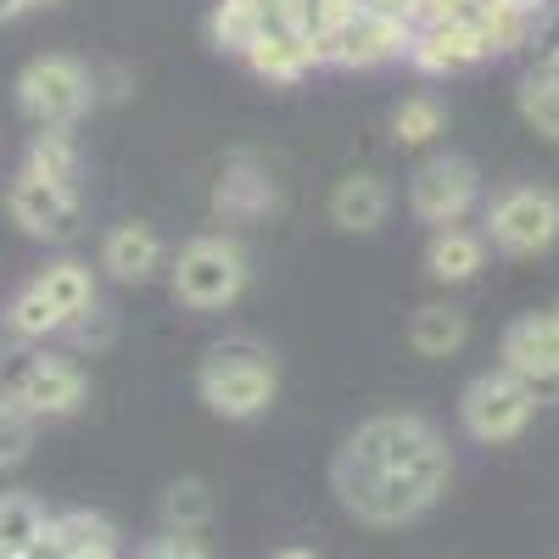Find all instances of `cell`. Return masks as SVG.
<instances>
[{"mask_svg": "<svg viewBox=\"0 0 559 559\" xmlns=\"http://www.w3.org/2000/svg\"><path fill=\"white\" fill-rule=\"evenodd\" d=\"M336 459L358 464V471L426 481L431 492H442L448 476H453V459H448L442 431L431 426V419H419V414H376V419H364Z\"/></svg>", "mask_w": 559, "mask_h": 559, "instance_id": "1", "label": "cell"}, {"mask_svg": "<svg viewBox=\"0 0 559 559\" xmlns=\"http://www.w3.org/2000/svg\"><path fill=\"white\" fill-rule=\"evenodd\" d=\"M274 358L252 342V336H229L218 347H207L202 369H197V392L213 414L224 419H252L274 403Z\"/></svg>", "mask_w": 559, "mask_h": 559, "instance_id": "2", "label": "cell"}, {"mask_svg": "<svg viewBox=\"0 0 559 559\" xmlns=\"http://www.w3.org/2000/svg\"><path fill=\"white\" fill-rule=\"evenodd\" d=\"M0 397H12L28 419H62L84 403V369L62 353L17 347L0 364Z\"/></svg>", "mask_w": 559, "mask_h": 559, "instance_id": "3", "label": "cell"}, {"mask_svg": "<svg viewBox=\"0 0 559 559\" xmlns=\"http://www.w3.org/2000/svg\"><path fill=\"white\" fill-rule=\"evenodd\" d=\"M247 274H252V263L229 236H197L174 258V297L185 308L213 313V308H229L247 292Z\"/></svg>", "mask_w": 559, "mask_h": 559, "instance_id": "4", "label": "cell"}, {"mask_svg": "<svg viewBox=\"0 0 559 559\" xmlns=\"http://www.w3.org/2000/svg\"><path fill=\"white\" fill-rule=\"evenodd\" d=\"M331 481L347 503V515H358L364 526H403L414 515H426V509L442 498L431 492L426 481H408V476H381V471H358V464L336 459L331 464Z\"/></svg>", "mask_w": 559, "mask_h": 559, "instance_id": "5", "label": "cell"}, {"mask_svg": "<svg viewBox=\"0 0 559 559\" xmlns=\"http://www.w3.org/2000/svg\"><path fill=\"white\" fill-rule=\"evenodd\" d=\"M487 241L509 258H532L559 241V197L543 185H509L487 207Z\"/></svg>", "mask_w": 559, "mask_h": 559, "instance_id": "6", "label": "cell"}, {"mask_svg": "<svg viewBox=\"0 0 559 559\" xmlns=\"http://www.w3.org/2000/svg\"><path fill=\"white\" fill-rule=\"evenodd\" d=\"M90 96H96V79L73 57H34L17 79V102L39 129H68L90 107Z\"/></svg>", "mask_w": 559, "mask_h": 559, "instance_id": "7", "label": "cell"}, {"mask_svg": "<svg viewBox=\"0 0 559 559\" xmlns=\"http://www.w3.org/2000/svg\"><path fill=\"white\" fill-rule=\"evenodd\" d=\"M537 414V397L532 386H521L515 376H503V369H487V376H476L471 386H464L459 397V419L464 431H471L476 442H515Z\"/></svg>", "mask_w": 559, "mask_h": 559, "instance_id": "8", "label": "cell"}, {"mask_svg": "<svg viewBox=\"0 0 559 559\" xmlns=\"http://www.w3.org/2000/svg\"><path fill=\"white\" fill-rule=\"evenodd\" d=\"M503 376H515L521 386H532V397H554L559 392V324L548 313H521L498 342Z\"/></svg>", "mask_w": 559, "mask_h": 559, "instance_id": "9", "label": "cell"}, {"mask_svg": "<svg viewBox=\"0 0 559 559\" xmlns=\"http://www.w3.org/2000/svg\"><path fill=\"white\" fill-rule=\"evenodd\" d=\"M408 34H414V28H403V23H392V17H376V12L353 7L331 34H324V39L313 45V62H336V68H376V62H392V57H403V51H408Z\"/></svg>", "mask_w": 559, "mask_h": 559, "instance_id": "10", "label": "cell"}, {"mask_svg": "<svg viewBox=\"0 0 559 559\" xmlns=\"http://www.w3.org/2000/svg\"><path fill=\"white\" fill-rule=\"evenodd\" d=\"M476 197H481V174H476V163H464V157H431V163H419V174L408 179L414 218H426L437 229L459 224L464 213L476 207Z\"/></svg>", "mask_w": 559, "mask_h": 559, "instance_id": "11", "label": "cell"}, {"mask_svg": "<svg viewBox=\"0 0 559 559\" xmlns=\"http://www.w3.org/2000/svg\"><path fill=\"white\" fill-rule=\"evenodd\" d=\"M7 213L39 241H68L79 229V197L51 185V179H34L28 168L7 185Z\"/></svg>", "mask_w": 559, "mask_h": 559, "instance_id": "12", "label": "cell"}, {"mask_svg": "<svg viewBox=\"0 0 559 559\" xmlns=\"http://www.w3.org/2000/svg\"><path fill=\"white\" fill-rule=\"evenodd\" d=\"M419 73H464L487 57V39L476 34V23H419L408 34V51H403Z\"/></svg>", "mask_w": 559, "mask_h": 559, "instance_id": "13", "label": "cell"}, {"mask_svg": "<svg viewBox=\"0 0 559 559\" xmlns=\"http://www.w3.org/2000/svg\"><path fill=\"white\" fill-rule=\"evenodd\" d=\"M102 554H118L112 521L90 515V509H68V515H45V532L28 559H102Z\"/></svg>", "mask_w": 559, "mask_h": 559, "instance_id": "14", "label": "cell"}, {"mask_svg": "<svg viewBox=\"0 0 559 559\" xmlns=\"http://www.w3.org/2000/svg\"><path fill=\"white\" fill-rule=\"evenodd\" d=\"M213 213L224 224H252L263 213H274V185L252 157H229L224 174L213 179Z\"/></svg>", "mask_w": 559, "mask_h": 559, "instance_id": "15", "label": "cell"}, {"mask_svg": "<svg viewBox=\"0 0 559 559\" xmlns=\"http://www.w3.org/2000/svg\"><path fill=\"white\" fill-rule=\"evenodd\" d=\"M102 269L123 286H140V280H152L163 269V241L152 224H112L107 241H102Z\"/></svg>", "mask_w": 559, "mask_h": 559, "instance_id": "16", "label": "cell"}, {"mask_svg": "<svg viewBox=\"0 0 559 559\" xmlns=\"http://www.w3.org/2000/svg\"><path fill=\"white\" fill-rule=\"evenodd\" d=\"M392 213V191L381 174H347L336 191H331V218L353 236H369V229H381Z\"/></svg>", "mask_w": 559, "mask_h": 559, "instance_id": "17", "label": "cell"}, {"mask_svg": "<svg viewBox=\"0 0 559 559\" xmlns=\"http://www.w3.org/2000/svg\"><path fill=\"white\" fill-rule=\"evenodd\" d=\"M481 263H487V236H476V229H464V224L437 229L431 247H426V269L442 286H464Z\"/></svg>", "mask_w": 559, "mask_h": 559, "instance_id": "18", "label": "cell"}, {"mask_svg": "<svg viewBox=\"0 0 559 559\" xmlns=\"http://www.w3.org/2000/svg\"><path fill=\"white\" fill-rule=\"evenodd\" d=\"M247 62H252V73H263V79H274V84H297V79L313 68V45H308L302 34H292V28H263V34L252 39Z\"/></svg>", "mask_w": 559, "mask_h": 559, "instance_id": "19", "label": "cell"}, {"mask_svg": "<svg viewBox=\"0 0 559 559\" xmlns=\"http://www.w3.org/2000/svg\"><path fill=\"white\" fill-rule=\"evenodd\" d=\"M464 336H471V319H464L453 302H426V308H414V319H408V347L426 353V358L459 353Z\"/></svg>", "mask_w": 559, "mask_h": 559, "instance_id": "20", "label": "cell"}, {"mask_svg": "<svg viewBox=\"0 0 559 559\" xmlns=\"http://www.w3.org/2000/svg\"><path fill=\"white\" fill-rule=\"evenodd\" d=\"M34 286L45 292V302L62 313V324H79L90 308H96V280H90L84 263H51Z\"/></svg>", "mask_w": 559, "mask_h": 559, "instance_id": "21", "label": "cell"}, {"mask_svg": "<svg viewBox=\"0 0 559 559\" xmlns=\"http://www.w3.org/2000/svg\"><path fill=\"white\" fill-rule=\"evenodd\" d=\"M258 28H263V0H218L213 17H207L213 45H218V51H236V57L252 51Z\"/></svg>", "mask_w": 559, "mask_h": 559, "instance_id": "22", "label": "cell"}, {"mask_svg": "<svg viewBox=\"0 0 559 559\" xmlns=\"http://www.w3.org/2000/svg\"><path fill=\"white\" fill-rule=\"evenodd\" d=\"M207 521H213V492H207V481L185 476V481H174V487L163 492V526H168L174 537H197Z\"/></svg>", "mask_w": 559, "mask_h": 559, "instance_id": "23", "label": "cell"}, {"mask_svg": "<svg viewBox=\"0 0 559 559\" xmlns=\"http://www.w3.org/2000/svg\"><path fill=\"white\" fill-rule=\"evenodd\" d=\"M39 532H45V509L28 492H7V498H0V548H7L12 559H28Z\"/></svg>", "mask_w": 559, "mask_h": 559, "instance_id": "24", "label": "cell"}, {"mask_svg": "<svg viewBox=\"0 0 559 559\" xmlns=\"http://www.w3.org/2000/svg\"><path fill=\"white\" fill-rule=\"evenodd\" d=\"M28 174L62 185V191H73V179H79V146H73V134L68 129H45L34 146H28Z\"/></svg>", "mask_w": 559, "mask_h": 559, "instance_id": "25", "label": "cell"}, {"mask_svg": "<svg viewBox=\"0 0 559 559\" xmlns=\"http://www.w3.org/2000/svg\"><path fill=\"white\" fill-rule=\"evenodd\" d=\"M7 331H12L17 342H45V336L68 331V324H62V313H57L51 302H45L39 286H23V292L7 302Z\"/></svg>", "mask_w": 559, "mask_h": 559, "instance_id": "26", "label": "cell"}, {"mask_svg": "<svg viewBox=\"0 0 559 559\" xmlns=\"http://www.w3.org/2000/svg\"><path fill=\"white\" fill-rule=\"evenodd\" d=\"M521 118L537 129V134H548V140H559V73H526L521 79Z\"/></svg>", "mask_w": 559, "mask_h": 559, "instance_id": "27", "label": "cell"}, {"mask_svg": "<svg viewBox=\"0 0 559 559\" xmlns=\"http://www.w3.org/2000/svg\"><path fill=\"white\" fill-rule=\"evenodd\" d=\"M437 134H442V107L431 96H408L392 112V140H397V146H431Z\"/></svg>", "mask_w": 559, "mask_h": 559, "instance_id": "28", "label": "cell"}, {"mask_svg": "<svg viewBox=\"0 0 559 559\" xmlns=\"http://www.w3.org/2000/svg\"><path fill=\"white\" fill-rule=\"evenodd\" d=\"M34 442V419L12 403V397H0V464H17Z\"/></svg>", "mask_w": 559, "mask_h": 559, "instance_id": "29", "label": "cell"}, {"mask_svg": "<svg viewBox=\"0 0 559 559\" xmlns=\"http://www.w3.org/2000/svg\"><path fill=\"white\" fill-rule=\"evenodd\" d=\"M532 57H537V73H559V7H548L537 23H532Z\"/></svg>", "mask_w": 559, "mask_h": 559, "instance_id": "30", "label": "cell"}, {"mask_svg": "<svg viewBox=\"0 0 559 559\" xmlns=\"http://www.w3.org/2000/svg\"><path fill=\"white\" fill-rule=\"evenodd\" d=\"M140 559H207V548H202L197 537H174V532H168V537H157Z\"/></svg>", "mask_w": 559, "mask_h": 559, "instance_id": "31", "label": "cell"}, {"mask_svg": "<svg viewBox=\"0 0 559 559\" xmlns=\"http://www.w3.org/2000/svg\"><path fill=\"white\" fill-rule=\"evenodd\" d=\"M419 17L426 23H464V17H476V0H419Z\"/></svg>", "mask_w": 559, "mask_h": 559, "instance_id": "32", "label": "cell"}, {"mask_svg": "<svg viewBox=\"0 0 559 559\" xmlns=\"http://www.w3.org/2000/svg\"><path fill=\"white\" fill-rule=\"evenodd\" d=\"M73 331H79V342H90V347H107L118 324H112V313H107V308H90V313L73 324Z\"/></svg>", "mask_w": 559, "mask_h": 559, "instance_id": "33", "label": "cell"}, {"mask_svg": "<svg viewBox=\"0 0 559 559\" xmlns=\"http://www.w3.org/2000/svg\"><path fill=\"white\" fill-rule=\"evenodd\" d=\"M353 7L376 12V17H392V23H403V28H414V17H419V0H353Z\"/></svg>", "mask_w": 559, "mask_h": 559, "instance_id": "34", "label": "cell"}, {"mask_svg": "<svg viewBox=\"0 0 559 559\" xmlns=\"http://www.w3.org/2000/svg\"><path fill=\"white\" fill-rule=\"evenodd\" d=\"M487 7H509V12H526V17H543V0H476V12Z\"/></svg>", "mask_w": 559, "mask_h": 559, "instance_id": "35", "label": "cell"}, {"mask_svg": "<svg viewBox=\"0 0 559 559\" xmlns=\"http://www.w3.org/2000/svg\"><path fill=\"white\" fill-rule=\"evenodd\" d=\"M34 7V0H0V23H12V17H23Z\"/></svg>", "mask_w": 559, "mask_h": 559, "instance_id": "36", "label": "cell"}, {"mask_svg": "<svg viewBox=\"0 0 559 559\" xmlns=\"http://www.w3.org/2000/svg\"><path fill=\"white\" fill-rule=\"evenodd\" d=\"M274 559H313L308 548H286V554H274Z\"/></svg>", "mask_w": 559, "mask_h": 559, "instance_id": "37", "label": "cell"}, {"mask_svg": "<svg viewBox=\"0 0 559 559\" xmlns=\"http://www.w3.org/2000/svg\"><path fill=\"white\" fill-rule=\"evenodd\" d=\"M548 319H554V324H559V302H554V308H548Z\"/></svg>", "mask_w": 559, "mask_h": 559, "instance_id": "38", "label": "cell"}, {"mask_svg": "<svg viewBox=\"0 0 559 559\" xmlns=\"http://www.w3.org/2000/svg\"><path fill=\"white\" fill-rule=\"evenodd\" d=\"M34 7H57V0H34Z\"/></svg>", "mask_w": 559, "mask_h": 559, "instance_id": "39", "label": "cell"}, {"mask_svg": "<svg viewBox=\"0 0 559 559\" xmlns=\"http://www.w3.org/2000/svg\"><path fill=\"white\" fill-rule=\"evenodd\" d=\"M0 559H12V554H7V548H0Z\"/></svg>", "mask_w": 559, "mask_h": 559, "instance_id": "40", "label": "cell"}, {"mask_svg": "<svg viewBox=\"0 0 559 559\" xmlns=\"http://www.w3.org/2000/svg\"><path fill=\"white\" fill-rule=\"evenodd\" d=\"M554 7H559V0H554Z\"/></svg>", "mask_w": 559, "mask_h": 559, "instance_id": "41", "label": "cell"}]
</instances>
